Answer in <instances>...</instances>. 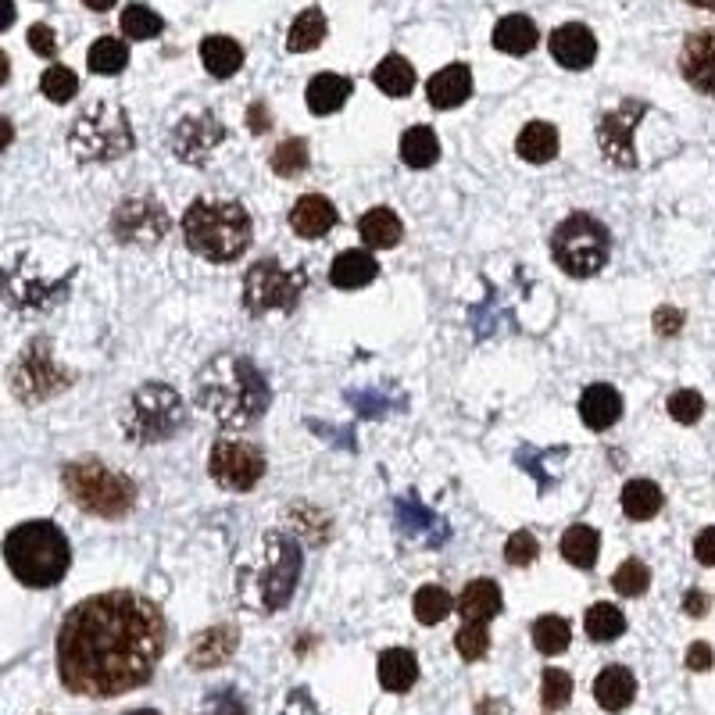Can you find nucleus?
Segmentation results:
<instances>
[{"label": "nucleus", "instance_id": "nucleus-46", "mask_svg": "<svg viewBox=\"0 0 715 715\" xmlns=\"http://www.w3.org/2000/svg\"><path fill=\"white\" fill-rule=\"evenodd\" d=\"M537 554H540V544H537V537L530 530H515L512 537H508V544H504V559L508 565H515V569H527L537 562Z\"/></svg>", "mask_w": 715, "mask_h": 715}, {"label": "nucleus", "instance_id": "nucleus-45", "mask_svg": "<svg viewBox=\"0 0 715 715\" xmlns=\"http://www.w3.org/2000/svg\"><path fill=\"white\" fill-rule=\"evenodd\" d=\"M454 647H458V655H462L466 662L487 658V651H490V630H487V623H466L462 630L454 633Z\"/></svg>", "mask_w": 715, "mask_h": 715}, {"label": "nucleus", "instance_id": "nucleus-33", "mask_svg": "<svg viewBox=\"0 0 715 715\" xmlns=\"http://www.w3.org/2000/svg\"><path fill=\"white\" fill-rule=\"evenodd\" d=\"M601 551V537L594 527H569L562 533V559L576 569H594Z\"/></svg>", "mask_w": 715, "mask_h": 715}, {"label": "nucleus", "instance_id": "nucleus-20", "mask_svg": "<svg viewBox=\"0 0 715 715\" xmlns=\"http://www.w3.org/2000/svg\"><path fill=\"white\" fill-rule=\"evenodd\" d=\"M580 419L586 429H609L615 426L619 419H623V397H619L615 387L609 384H594V387H586L583 397H580Z\"/></svg>", "mask_w": 715, "mask_h": 715}, {"label": "nucleus", "instance_id": "nucleus-53", "mask_svg": "<svg viewBox=\"0 0 715 715\" xmlns=\"http://www.w3.org/2000/svg\"><path fill=\"white\" fill-rule=\"evenodd\" d=\"M708 605H712V597L702 594V591H691L687 597H683V612L694 615V619H702V615L708 612Z\"/></svg>", "mask_w": 715, "mask_h": 715}, {"label": "nucleus", "instance_id": "nucleus-17", "mask_svg": "<svg viewBox=\"0 0 715 715\" xmlns=\"http://www.w3.org/2000/svg\"><path fill=\"white\" fill-rule=\"evenodd\" d=\"M548 47H551V58L559 61L562 69H572V72L591 69L594 58H597V40H594L591 29L580 25V22H565V25L554 29Z\"/></svg>", "mask_w": 715, "mask_h": 715}, {"label": "nucleus", "instance_id": "nucleus-30", "mask_svg": "<svg viewBox=\"0 0 715 715\" xmlns=\"http://www.w3.org/2000/svg\"><path fill=\"white\" fill-rule=\"evenodd\" d=\"M201 61L215 79H229V75L241 72L244 51H241V43L229 40V37H204L201 40Z\"/></svg>", "mask_w": 715, "mask_h": 715}, {"label": "nucleus", "instance_id": "nucleus-56", "mask_svg": "<svg viewBox=\"0 0 715 715\" xmlns=\"http://www.w3.org/2000/svg\"><path fill=\"white\" fill-rule=\"evenodd\" d=\"M694 8H705V11H715V0H687Z\"/></svg>", "mask_w": 715, "mask_h": 715}, {"label": "nucleus", "instance_id": "nucleus-10", "mask_svg": "<svg viewBox=\"0 0 715 715\" xmlns=\"http://www.w3.org/2000/svg\"><path fill=\"white\" fill-rule=\"evenodd\" d=\"M305 294V268H286L276 258H262L244 276V308L251 315L290 311Z\"/></svg>", "mask_w": 715, "mask_h": 715}, {"label": "nucleus", "instance_id": "nucleus-43", "mask_svg": "<svg viewBox=\"0 0 715 715\" xmlns=\"http://www.w3.org/2000/svg\"><path fill=\"white\" fill-rule=\"evenodd\" d=\"M40 90H43V98L47 101H54V104H69L75 93H79V75L65 65H51L43 72L40 79Z\"/></svg>", "mask_w": 715, "mask_h": 715}, {"label": "nucleus", "instance_id": "nucleus-8", "mask_svg": "<svg viewBox=\"0 0 715 715\" xmlns=\"http://www.w3.org/2000/svg\"><path fill=\"white\" fill-rule=\"evenodd\" d=\"M551 258L565 276H576V279L597 276L612 258L609 226L586 212L565 215L551 233Z\"/></svg>", "mask_w": 715, "mask_h": 715}, {"label": "nucleus", "instance_id": "nucleus-40", "mask_svg": "<svg viewBox=\"0 0 715 715\" xmlns=\"http://www.w3.org/2000/svg\"><path fill=\"white\" fill-rule=\"evenodd\" d=\"M162 14L151 11L147 4H130L122 11V33L130 37V40H154V37H162Z\"/></svg>", "mask_w": 715, "mask_h": 715}, {"label": "nucleus", "instance_id": "nucleus-13", "mask_svg": "<svg viewBox=\"0 0 715 715\" xmlns=\"http://www.w3.org/2000/svg\"><path fill=\"white\" fill-rule=\"evenodd\" d=\"M111 236L125 247H154L168 236V212L154 197H125L111 215Z\"/></svg>", "mask_w": 715, "mask_h": 715}, {"label": "nucleus", "instance_id": "nucleus-2", "mask_svg": "<svg viewBox=\"0 0 715 715\" xmlns=\"http://www.w3.org/2000/svg\"><path fill=\"white\" fill-rule=\"evenodd\" d=\"M268 401H273V390L258 365L236 351L215 355L197 376V405L208 408V416L222 429H247L265 416Z\"/></svg>", "mask_w": 715, "mask_h": 715}, {"label": "nucleus", "instance_id": "nucleus-44", "mask_svg": "<svg viewBox=\"0 0 715 715\" xmlns=\"http://www.w3.org/2000/svg\"><path fill=\"white\" fill-rule=\"evenodd\" d=\"M569 697H572V676L562 670H544V676H540V705L548 712H559L569 705Z\"/></svg>", "mask_w": 715, "mask_h": 715}, {"label": "nucleus", "instance_id": "nucleus-18", "mask_svg": "<svg viewBox=\"0 0 715 715\" xmlns=\"http://www.w3.org/2000/svg\"><path fill=\"white\" fill-rule=\"evenodd\" d=\"M290 226L300 241H323V236L337 226V208H333V201L323 194H305V197H297V204L290 208Z\"/></svg>", "mask_w": 715, "mask_h": 715}, {"label": "nucleus", "instance_id": "nucleus-55", "mask_svg": "<svg viewBox=\"0 0 715 715\" xmlns=\"http://www.w3.org/2000/svg\"><path fill=\"white\" fill-rule=\"evenodd\" d=\"M83 4L90 11H111V8H115V0H83Z\"/></svg>", "mask_w": 715, "mask_h": 715}, {"label": "nucleus", "instance_id": "nucleus-42", "mask_svg": "<svg viewBox=\"0 0 715 715\" xmlns=\"http://www.w3.org/2000/svg\"><path fill=\"white\" fill-rule=\"evenodd\" d=\"M612 586H615V594H623V597H641L651 586V569L641 559H626L615 569Z\"/></svg>", "mask_w": 715, "mask_h": 715}, {"label": "nucleus", "instance_id": "nucleus-16", "mask_svg": "<svg viewBox=\"0 0 715 715\" xmlns=\"http://www.w3.org/2000/svg\"><path fill=\"white\" fill-rule=\"evenodd\" d=\"M680 72L697 93L715 98V33L702 29V33L687 37L680 51Z\"/></svg>", "mask_w": 715, "mask_h": 715}, {"label": "nucleus", "instance_id": "nucleus-37", "mask_svg": "<svg viewBox=\"0 0 715 715\" xmlns=\"http://www.w3.org/2000/svg\"><path fill=\"white\" fill-rule=\"evenodd\" d=\"M569 623L562 615H540L533 623V647L540 655H562L569 647Z\"/></svg>", "mask_w": 715, "mask_h": 715}, {"label": "nucleus", "instance_id": "nucleus-25", "mask_svg": "<svg viewBox=\"0 0 715 715\" xmlns=\"http://www.w3.org/2000/svg\"><path fill=\"white\" fill-rule=\"evenodd\" d=\"M458 612L466 623H490L501 615V586L494 580H472L458 597Z\"/></svg>", "mask_w": 715, "mask_h": 715}, {"label": "nucleus", "instance_id": "nucleus-32", "mask_svg": "<svg viewBox=\"0 0 715 715\" xmlns=\"http://www.w3.org/2000/svg\"><path fill=\"white\" fill-rule=\"evenodd\" d=\"M437 157H440V140L429 125H411L401 136V162L408 168H429L437 165Z\"/></svg>", "mask_w": 715, "mask_h": 715}, {"label": "nucleus", "instance_id": "nucleus-11", "mask_svg": "<svg viewBox=\"0 0 715 715\" xmlns=\"http://www.w3.org/2000/svg\"><path fill=\"white\" fill-rule=\"evenodd\" d=\"M65 387H69V372L54 361L51 340L47 337L29 340L22 347L19 361L11 365V394L19 397L22 405H40Z\"/></svg>", "mask_w": 715, "mask_h": 715}, {"label": "nucleus", "instance_id": "nucleus-48", "mask_svg": "<svg viewBox=\"0 0 715 715\" xmlns=\"http://www.w3.org/2000/svg\"><path fill=\"white\" fill-rule=\"evenodd\" d=\"M194 715H251L247 708H244V702L236 694H229V691H215V694H208L204 702L197 705V712Z\"/></svg>", "mask_w": 715, "mask_h": 715}, {"label": "nucleus", "instance_id": "nucleus-22", "mask_svg": "<svg viewBox=\"0 0 715 715\" xmlns=\"http://www.w3.org/2000/svg\"><path fill=\"white\" fill-rule=\"evenodd\" d=\"M379 276V262L369 251H344L329 265V283L337 290H361Z\"/></svg>", "mask_w": 715, "mask_h": 715}, {"label": "nucleus", "instance_id": "nucleus-7", "mask_svg": "<svg viewBox=\"0 0 715 715\" xmlns=\"http://www.w3.org/2000/svg\"><path fill=\"white\" fill-rule=\"evenodd\" d=\"M186 401L168 384H143L122 408V433L130 443H162L186 426Z\"/></svg>", "mask_w": 715, "mask_h": 715}, {"label": "nucleus", "instance_id": "nucleus-49", "mask_svg": "<svg viewBox=\"0 0 715 715\" xmlns=\"http://www.w3.org/2000/svg\"><path fill=\"white\" fill-rule=\"evenodd\" d=\"M29 47H33V51H37L40 58H54V54H58V37H54V29L43 25V22L29 25Z\"/></svg>", "mask_w": 715, "mask_h": 715}, {"label": "nucleus", "instance_id": "nucleus-47", "mask_svg": "<svg viewBox=\"0 0 715 715\" xmlns=\"http://www.w3.org/2000/svg\"><path fill=\"white\" fill-rule=\"evenodd\" d=\"M670 416L676 419V422H683V426H694L697 419L705 416V397L697 394V390H676L673 397H670Z\"/></svg>", "mask_w": 715, "mask_h": 715}, {"label": "nucleus", "instance_id": "nucleus-50", "mask_svg": "<svg viewBox=\"0 0 715 715\" xmlns=\"http://www.w3.org/2000/svg\"><path fill=\"white\" fill-rule=\"evenodd\" d=\"M715 665V655H712V647L705 644V641H697V644H691L687 647V670H694V673H708Z\"/></svg>", "mask_w": 715, "mask_h": 715}, {"label": "nucleus", "instance_id": "nucleus-26", "mask_svg": "<svg viewBox=\"0 0 715 715\" xmlns=\"http://www.w3.org/2000/svg\"><path fill=\"white\" fill-rule=\"evenodd\" d=\"M419 680V658L408 647H390L379 655V683L390 694H405L416 687Z\"/></svg>", "mask_w": 715, "mask_h": 715}, {"label": "nucleus", "instance_id": "nucleus-15", "mask_svg": "<svg viewBox=\"0 0 715 715\" xmlns=\"http://www.w3.org/2000/svg\"><path fill=\"white\" fill-rule=\"evenodd\" d=\"M222 140H226V125H222L212 111H201V115H190L176 125V133H172V151H176V157L186 165H208Z\"/></svg>", "mask_w": 715, "mask_h": 715}, {"label": "nucleus", "instance_id": "nucleus-35", "mask_svg": "<svg viewBox=\"0 0 715 715\" xmlns=\"http://www.w3.org/2000/svg\"><path fill=\"white\" fill-rule=\"evenodd\" d=\"M583 626H586V637L591 641L609 644V641H619L626 633V615H623V609L609 605V601H597V605L586 609Z\"/></svg>", "mask_w": 715, "mask_h": 715}, {"label": "nucleus", "instance_id": "nucleus-19", "mask_svg": "<svg viewBox=\"0 0 715 715\" xmlns=\"http://www.w3.org/2000/svg\"><path fill=\"white\" fill-rule=\"evenodd\" d=\"M236 644H241V633L233 626H212L194 637V644L186 651V662L194 665V670H218L222 662L233 658Z\"/></svg>", "mask_w": 715, "mask_h": 715}, {"label": "nucleus", "instance_id": "nucleus-6", "mask_svg": "<svg viewBox=\"0 0 715 715\" xmlns=\"http://www.w3.org/2000/svg\"><path fill=\"white\" fill-rule=\"evenodd\" d=\"M61 483H65L69 498L83 508V512L101 515V519H122V515H130L136 504V483L130 476L108 469L98 458L69 462L65 472H61Z\"/></svg>", "mask_w": 715, "mask_h": 715}, {"label": "nucleus", "instance_id": "nucleus-51", "mask_svg": "<svg viewBox=\"0 0 715 715\" xmlns=\"http://www.w3.org/2000/svg\"><path fill=\"white\" fill-rule=\"evenodd\" d=\"M680 329H683V311L680 308H658L655 311V333H662V337H676Z\"/></svg>", "mask_w": 715, "mask_h": 715}, {"label": "nucleus", "instance_id": "nucleus-3", "mask_svg": "<svg viewBox=\"0 0 715 715\" xmlns=\"http://www.w3.org/2000/svg\"><path fill=\"white\" fill-rule=\"evenodd\" d=\"M300 569H305V551L297 540L290 533H265L254 559L236 572V594L251 612L273 615L290 605Z\"/></svg>", "mask_w": 715, "mask_h": 715}, {"label": "nucleus", "instance_id": "nucleus-34", "mask_svg": "<svg viewBox=\"0 0 715 715\" xmlns=\"http://www.w3.org/2000/svg\"><path fill=\"white\" fill-rule=\"evenodd\" d=\"M323 40H326V14L319 8H308L297 14L290 33H286V51L305 54V51H315Z\"/></svg>", "mask_w": 715, "mask_h": 715}, {"label": "nucleus", "instance_id": "nucleus-41", "mask_svg": "<svg viewBox=\"0 0 715 715\" xmlns=\"http://www.w3.org/2000/svg\"><path fill=\"white\" fill-rule=\"evenodd\" d=\"M311 162V154H308V143L294 136V140H283L279 147L273 151V172H279V176H300V172L308 168Z\"/></svg>", "mask_w": 715, "mask_h": 715}, {"label": "nucleus", "instance_id": "nucleus-5", "mask_svg": "<svg viewBox=\"0 0 715 715\" xmlns=\"http://www.w3.org/2000/svg\"><path fill=\"white\" fill-rule=\"evenodd\" d=\"M4 559H8V569L14 572V580L33 586V591H47V586L65 580V572L72 565V551H69V537L54 522L33 519L14 527L4 537Z\"/></svg>", "mask_w": 715, "mask_h": 715}, {"label": "nucleus", "instance_id": "nucleus-9", "mask_svg": "<svg viewBox=\"0 0 715 715\" xmlns=\"http://www.w3.org/2000/svg\"><path fill=\"white\" fill-rule=\"evenodd\" d=\"M133 125L115 104H98L75 119L69 147L79 162H115L133 151Z\"/></svg>", "mask_w": 715, "mask_h": 715}, {"label": "nucleus", "instance_id": "nucleus-52", "mask_svg": "<svg viewBox=\"0 0 715 715\" xmlns=\"http://www.w3.org/2000/svg\"><path fill=\"white\" fill-rule=\"evenodd\" d=\"M694 559L702 565H715V527L702 530L694 540Z\"/></svg>", "mask_w": 715, "mask_h": 715}, {"label": "nucleus", "instance_id": "nucleus-12", "mask_svg": "<svg viewBox=\"0 0 715 715\" xmlns=\"http://www.w3.org/2000/svg\"><path fill=\"white\" fill-rule=\"evenodd\" d=\"M208 472L222 490H236V494H247L262 483L265 476V454L247 440H229L222 437L215 440V448L208 454Z\"/></svg>", "mask_w": 715, "mask_h": 715}, {"label": "nucleus", "instance_id": "nucleus-24", "mask_svg": "<svg viewBox=\"0 0 715 715\" xmlns=\"http://www.w3.org/2000/svg\"><path fill=\"white\" fill-rule=\"evenodd\" d=\"M351 79L347 75H337V72H323L315 75L308 90H305V101H308V111L311 115H333V111H340L351 98Z\"/></svg>", "mask_w": 715, "mask_h": 715}, {"label": "nucleus", "instance_id": "nucleus-54", "mask_svg": "<svg viewBox=\"0 0 715 715\" xmlns=\"http://www.w3.org/2000/svg\"><path fill=\"white\" fill-rule=\"evenodd\" d=\"M247 125H251V133H265L273 122H268V111H265L262 104H254V108L247 111Z\"/></svg>", "mask_w": 715, "mask_h": 715}, {"label": "nucleus", "instance_id": "nucleus-29", "mask_svg": "<svg viewBox=\"0 0 715 715\" xmlns=\"http://www.w3.org/2000/svg\"><path fill=\"white\" fill-rule=\"evenodd\" d=\"M540 43V29L533 25V19L527 14H504V19L494 25V47L504 54H530L533 47Z\"/></svg>", "mask_w": 715, "mask_h": 715}, {"label": "nucleus", "instance_id": "nucleus-21", "mask_svg": "<svg viewBox=\"0 0 715 715\" xmlns=\"http://www.w3.org/2000/svg\"><path fill=\"white\" fill-rule=\"evenodd\" d=\"M594 697L605 712H623L637 697V676L626 665H605L594 680Z\"/></svg>", "mask_w": 715, "mask_h": 715}, {"label": "nucleus", "instance_id": "nucleus-1", "mask_svg": "<svg viewBox=\"0 0 715 715\" xmlns=\"http://www.w3.org/2000/svg\"><path fill=\"white\" fill-rule=\"evenodd\" d=\"M165 641L168 623L154 601L133 591L93 594L61 619L54 641L58 676L79 697H122L151 683Z\"/></svg>", "mask_w": 715, "mask_h": 715}, {"label": "nucleus", "instance_id": "nucleus-39", "mask_svg": "<svg viewBox=\"0 0 715 715\" xmlns=\"http://www.w3.org/2000/svg\"><path fill=\"white\" fill-rule=\"evenodd\" d=\"M416 619L422 626H437L443 623V619L451 615L454 609V597L443 591V586H419V594H416Z\"/></svg>", "mask_w": 715, "mask_h": 715}, {"label": "nucleus", "instance_id": "nucleus-28", "mask_svg": "<svg viewBox=\"0 0 715 715\" xmlns=\"http://www.w3.org/2000/svg\"><path fill=\"white\" fill-rule=\"evenodd\" d=\"M515 154L530 165L554 162V154H559V130L551 122H530L515 140Z\"/></svg>", "mask_w": 715, "mask_h": 715}, {"label": "nucleus", "instance_id": "nucleus-14", "mask_svg": "<svg viewBox=\"0 0 715 715\" xmlns=\"http://www.w3.org/2000/svg\"><path fill=\"white\" fill-rule=\"evenodd\" d=\"M644 111H647V104H641V101H623L597 122L601 154H605L612 165H619V168L637 165V154H633V133H637V122H641Z\"/></svg>", "mask_w": 715, "mask_h": 715}, {"label": "nucleus", "instance_id": "nucleus-31", "mask_svg": "<svg viewBox=\"0 0 715 715\" xmlns=\"http://www.w3.org/2000/svg\"><path fill=\"white\" fill-rule=\"evenodd\" d=\"M662 504H665V494H662V487L658 483H651V480H630L623 487V512L630 519H637V522H647V519H655L662 512Z\"/></svg>", "mask_w": 715, "mask_h": 715}, {"label": "nucleus", "instance_id": "nucleus-27", "mask_svg": "<svg viewBox=\"0 0 715 715\" xmlns=\"http://www.w3.org/2000/svg\"><path fill=\"white\" fill-rule=\"evenodd\" d=\"M358 236L372 251H390V247L401 244L405 226H401V218H397L390 208H372V212H365L358 218Z\"/></svg>", "mask_w": 715, "mask_h": 715}, {"label": "nucleus", "instance_id": "nucleus-36", "mask_svg": "<svg viewBox=\"0 0 715 715\" xmlns=\"http://www.w3.org/2000/svg\"><path fill=\"white\" fill-rule=\"evenodd\" d=\"M376 86L387 93V98H408L411 86H416V69L408 65L401 54H387L372 72Z\"/></svg>", "mask_w": 715, "mask_h": 715}, {"label": "nucleus", "instance_id": "nucleus-38", "mask_svg": "<svg viewBox=\"0 0 715 715\" xmlns=\"http://www.w3.org/2000/svg\"><path fill=\"white\" fill-rule=\"evenodd\" d=\"M125 65H130V47H125L122 40L101 37L90 47V69L98 75H119Z\"/></svg>", "mask_w": 715, "mask_h": 715}, {"label": "nucleus", "instance_id": "nucleus-57", "mask_svg": "<svg viewBox=\"0 0 715 715\" xmlns=\"http://www.w3.org/2000/svg\"><path fill=\"white\" fill-rule=\"evenodd\" d=\"M125 715H162V712H154V708H136V712H125Z\"/></svg>", "mask_w": 715, "mask_h": 715}, {"label": "nucleus", "instance_id": "nucleus-23", "mask_svg": "<svg viewBox=\"0 0 715 715\" xmlns=\"http://www.w3.org/2000/svg\"><path fill=\"white\" fill-rule=\"evenodd\" d=\"M469 93H472V72H469V65H448V69H440L433 79H429V86H426L429 104L440 108V111L466 104Z\"/></svg>", "mask_w": 715, "mask_h": 715}, {"label": "nucleus", "instance_id": "nucleus-4", "mask_svg": "<svg viewBox=\"0 0 715 715\" xmlns=\"http://www.w3.org/2000/svg\"><path fill=\"white\" fill-rule=\"evenodd\" d=\"M183 236L186 247L197 258L212 265H229L244 258L254 236V222L241 201L226 197H201L183 215Z\"/></svg>", "mask_w": 715, "mask_h": 715}]
</instances>
